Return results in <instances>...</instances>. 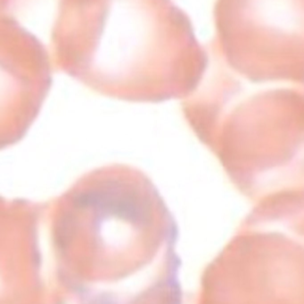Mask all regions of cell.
Returning <instances> with one entry per match:
<instances>
[{"label":"cell","instance_id":"6da1fadb","mask_svg":"<svg viewBox=\"0 0 304 304\" xmlns=\"http://www.w3.org/2000/svg\"><path fill=\"white\" fill-rule=\"evenodd\" d=\"M43 46L53 68L127 100L189 96L211 62L173 0H53Z\"/></svg>","mask_w":304,"mask_h":304},{"label":"cell","instance_id":"7a4b0ae2","mask_svg":"<svg viewBox=\"0 0 304 304\" xmlns=\"http://www.w3.org/2000/svg\"><path fill=\"white\" fill-rule=\"evenodd\" d=\"M199 139L254 200L304 190V84L210 80L185 106Z\"/></svg>","mask_w":304,"mask_h":304},{"label":"cell","instance_id":"3957f363","mask_svg":"<svg viewBox=\"0 0 304 304\" xmlns=\"http://www.w3.org/2000/svg\"><path fill=\"white\" fill-rule=\"evenodd\" d=\"M203 284L202 304H304V190L259 201Z\"/></svg>","mask_w":304,"mask_h":304},{"label":"cell","instance_id":"277c9868","mask_svg":"<svg viewBox=\"0 0 304 304\" xmlns=\"http://www.w3.org/2000/svg\"><path fill=\"white\" fill-rule=\"evenodd\" d=\"M211 54L252 84H304V0H216Z\"/></svg>","mask_w":304,"mask_h":304}]
</instances>
